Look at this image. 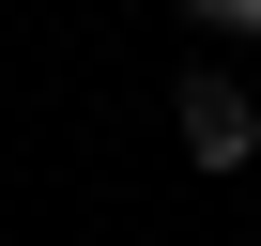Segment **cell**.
<instances>
[{
	"instance_id": "obj_2",
	"label": "cell",
	"mask_w": 261,
	"mask_h": 246,
	"mask_svg": "<svg viewBox=\"0 0 261 246\" xmlns=\"http://www.w3.org/2000/svg\"><path fill=\"white\" fill-rule=\"evenodd\" d=\"M185 31H215V46H261V0H169Z\"/></svg>"
},
{
	"instance_id": "obj_1",
	"label": "cell",
	"mask_w": 261,
	"mask_h": 246,
	"mask_svg": "<svg viewBox=\"0 0 261 246\" xmlns=\"http://www.w3.org/2000/svg\"><path fill=\"white\" fill-rule=\"evenodd\" d=\"M169 139H185V169H215V185H230V169H246V154H261V92H246V77H215V62H200V77H185V92H169Z\"/></svg>"
}]
</instances>
